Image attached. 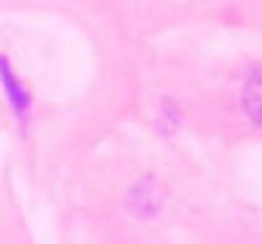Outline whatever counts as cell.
<instances>
[{"label": "cell", "instance_id": "obj_1", "mask_svg": "<svg viewBox=\"0 0 262 244\" xmlns=\"http://www.w3.org/2000/svg\"><path fill=\"white\" fill-rule=\"evenodd\" d=\"M237 104H239V115H242L245 125L262 132V64L245 77L242 86H239Z\"/></svg>", "mask_w": 262, "mask_h": 244}, {"label": "cell", "instance_id": "obj_2", "mask_svg": "<svg viewBox=\"0 0 262 244\" xmlns=\"http://www.w3.org/2000/svg\"><path fill=\"white\" fill-rule=\"evenodd\" d=\"M166 201V191L161 186V181L145 175V178H138L130 188V196H127V206L133 209L135 216H150V214H158L161 206Z\"/></svg>", "mask_w": 262, "mask_h": 244}]
</instances>
